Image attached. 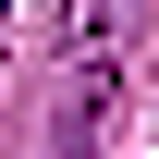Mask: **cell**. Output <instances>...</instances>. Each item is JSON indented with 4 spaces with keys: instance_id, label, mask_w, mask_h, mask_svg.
<instances>
[{
    "instance_id": "obj_1",
    "label": "cell",
    "mask_w": 159,
    "mask_h": 159,
    "mask_svg": "<svg viewBox=\"0 0 159 159\" xmlns=\"http://www.w3.org/2000/svg\"><path fill=\"white\" fill-rule=\"evenodd\" d=\"M110 135V49H86V74L61 86V159H98Z\"/></svg>"
},
{
    "instance_id": "obj_2",
    "label": "cell",
    "mask_w": 159,
    "mask_h": 159,
    "mask_svg": "<svg viewBox=\"0 0 159 159\" xmlns=\"http://www.w3.org/2000/svg\"><path fill=\"white\" fill-rule=\"evenodd\" d=\"M147 25V0H74V49H122Z\"/></svg>"
}]
</instances>
